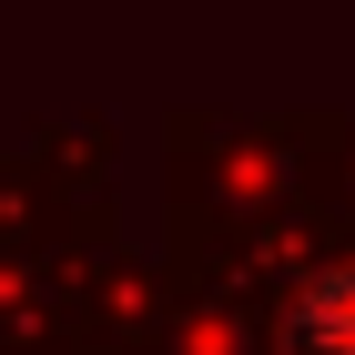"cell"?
<instances>
[{"label": "cell", "mask_w": 355, "mask_h": 355, "mask_svg": "<svg viewBox=\"0 0 355 355\" xmlns=\"http://www.w3.org/2000/svg\"><path fill=\"white\" fill-rule=\"evenodd\" d=\"M295 345H304V355H355V274L325 284V295L295 315Z\"/></svg>", "instance_id": "6da1fadb"}]
</instances>
